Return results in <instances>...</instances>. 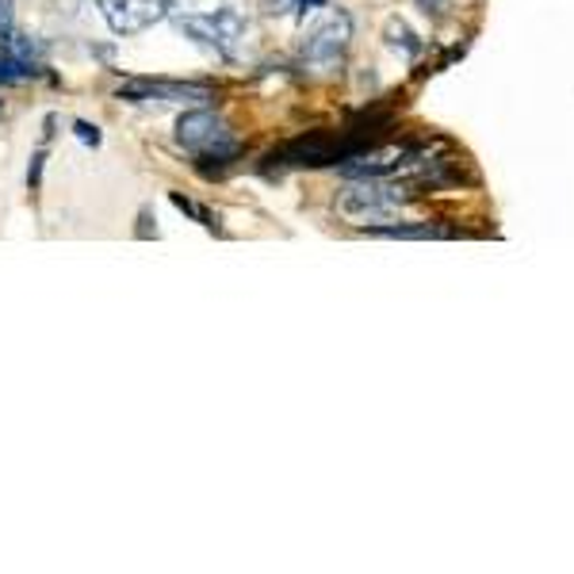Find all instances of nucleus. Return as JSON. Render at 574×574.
Wrapping results in <instances>:
<instances>
[{
    "instance_id": "obj_1",
    "label": "nucleus",
    "mask_w": 574,
    "mask_h": 574,
    "mask_svg": "<svg viewBox=\"0 0 574 574\" xmlns=\"http://www.w3.org/2000/svg\"><path fill=\"white\" fill-rule=\"evenodd\" d=\"M348 43H353V15L348 12H330L319 28H311L303 43V70H311L314 77H334L345 65Z\"/></svg>"
},
{
    "instance_id": "obj_2",
    "label": "nucleus",
    "mask_w": 574,
    "mask_h": 574,
    "mask_svg": "<svg viewBox=\"0 0 574 574\" xmlns=\"http://www.w3.org/2000/svg\"><path fill=\"white\" fill-rule=\"evenodd\" d=\"M410 196H414L410 185H387L383 177H361L337 196V211L345 215V219H356V222L383 219V215H390L403 203H410Z\"/></svg>"
},
{
    "instance_id": "obj_3",
    "label": "nucleus",
    "mask_w": 574,
    "mask_h": 574,
    "mask_svg": "<svg viewBox=\"0 0 574 574\" xmlns=\"http://www.w3.org/2000/svg\"><path fill=\"white\" fill-rule=\"evenodd\" d=\"M96 4L115 35H138L165 15L161 0H96Z\"/></svg>"
},
{
    "instance_id": "obj_4",
    "label": "nucleus",
    "mask_w": 574,
    "mask_h": 574,
    "mask_svg": "<svg viewBox=\"0 0 574 574\" xmlns=\"http://www.w3.org/2000/svg\"><path fill=\"white\" fill-rule=\"evenodd\" d=\"M227 138H230L227 123H222L215 112H185L177 119V143L199 157L211 154V149L222 146Z\"/></svg>"
},
{
    "instance_id": "obj_5",
    "label": "nucleus",
    "mask_w": 574,
    "mask_h": 574,
    "mask_svg": "<svg viewBox=\"0 0 574 574\" xmlns=\"http://www.w3.org/2000/svg\"><path fill=\"white\" fill-rule=\"evenodd\" d=\"M119 96L135 100V104H146V100H161V104H191V100H211V88L177 85V81H127V85H119Z\"/></svg>"
},
{
    "instance_id": "obj_6",
    "label": "nucleus",
    "mask_w": 574,
    "mask_h": 574,
    "mask_svg": "<svg viewBox=\"0 0 574 574\" xmlns=\"http://www.w3.org/2000/svg\"><path fill=\"white\" fill-rule=\"evenodd\" d=\"M211 20H215V35H219V54L230 58V62H238L241 46H246V39H249V20L241 15V8H234V4L219 8Z\"/></svg>"
},
{
    "instance_id": "obj_7",
    "label": "nucleus",
    "mask_w": 574,
    "mask_h": 574,
    "mask_svg": "<svg viewBox=\"0 0 574 574\" xmlns=\"http://www.w3.org/2000/svg\"><path fill=\"white\" fill-rule=\"evenodd\" d=\"M177 28L185 31V35L191 39V43L207 46L219 54V35H215V20L211 15H177Z\"/></svg>"
},
{
    "instance_id": "obj_8",
    "label": "nucleus",
    "mask_w": 574,
    "mask_h": 574,
    "mask_svg": "<svg viewBox=\"0 0 574 574\" xmlns=\"http://www.w3.org/2000/svg\"><path fill=\"white\" fill-rule=\"evenodd\" d=\"M383 35H387V46L390 50H398V54L410 58V62L421 54V50H426V43H421V39L414 35V31L406 28L403 20H387V31H383Z\"/></svg>"
},
{
    "instance_id": "obj_9",
    "label": "nucleus",
    "mask_w": 574,
    "mask_h": 574,
    "mask_svg": "<svg viewBox=\"0 0 574 574\" xmlns=\"http://www.w3.org/2000/svg\"><path fill=\"white\" fill-rule=\"evenodd\" d=\"M372 234L376 238H448V230L421 222V227H372Z\"/></svg>"
},
{
    "instance_id": "obj_10",
    "label": "nucleus",
    "mask_w": 574,
    "mask_h": 574,
    "mask_svg": "<svg viewBox=\"0 0 574 574\" xmlns=\"http://www.w3.org/2000/svg\"><path fill=\"white\" fill-rule=\"evenodd\" d=\"M261 12L272 15V20H280V15L295 12V0H261Z\"/></svg>"
},
{
    "instance_id": "obj_11",
    "label": "nucleus",
    "mask_w": 574,
    "mask_h": 574,
    "mask_svg": "<svg viewBox=\"0 0 574 574\" xmlns=\"http://www.w3.org/2000/svg\"><path fill=\"white\" fill-rule=\"evenodd\" d=\"M421 12L432 15V20H448V8H452V0H418Z\"/></svg>"
},
{
    "instance_id": "obj_12",
    "label": "nucleus",
    "mask_w": 574,
    "mask_h": 574,
    "mask_svg": "<svg viewBox=\"0 0 574 574\" xmlns=\"http://www.w3.org/2000/svg\"><path fill=\"white\" fill-rule=\"evenodd\" d=\"M73 131H77V138H81V143H85V146H100V127H93V123L81 119Z\"/></svg>"
},
{
    "instance_id": "obj_13",
    "label": "nucleus",
    "mask_w": 574,
    "mask_h": 574,
    "mask_svg": "<svg viewBox=\"0 0 574 574\" xmlns=\"http://www.w3.org/2000/svg\"><path fill=\"white\" fill-rule=\"evenodd\" d=\"M43 161H46V154H35V157H31V169H28V188H39V180H43Z\"/></svg>"
},
{
    "instance_id": "obj_14",
    "label": "nucleus",
    "mask_w": 574,
    "mask_h": 574,
    "mask_svg": "<svg viewBox=\"0 0 574 574\" xmlns=\"http://www.w3.org/2000/svg\"><path fill=\"white\" fill-rule=\"evenodd\" d=\"M12 31V0H0V39Z\"/></svg>"
},
{
    "instance_id": "obj_15",
    "label": "nucleus",
    "mask_w": 574,
    "mask_h": 574,
    "mask_svg": "<svg viewBox=\"0 0 574 574\" xmlns=\"http://www.w3.org/2000/svg\"><path fill=\"white\" fill-rule=\"evenodd\" d=\"M319 4H322V0H295V8H299V12H303V15H306V12H314V8H319Z\"/></svg>"
}]
</instances>
